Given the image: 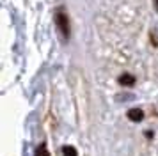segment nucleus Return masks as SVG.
Here are the masks:
<instances>
[{
  "label": "nucleus",
  "mask_w": 158,
  "mask_h": 156,
  "mask_svg": "<svg viewBox=\"0 0 158 156\" xmlns=\"http://www.w3.org/2000/svg\"><path fill=\"white\" fill-rule=\"evenodd\" d=\"M55 25L59 27L60 30V34L64 39H69V20H68V16L62 9H57L55 11Z\"/></svg>",
  "instance_id": "nucleus-1"
},
{
  "label": "nucleus",
  "mask_w": 158,
  "mask_h": 156,
  "mask_svg": "<svg viewBox=\"0 0 158 156\" xmlns=\"http://www.w3.org/2000/svg\"><path fill=\"white\" fill-rule=\"evenodd\" d=\"M128 119L131 121V122H140V121L144 119V112L140 108H131L128 112Z\"/></svg>",
  "instance_id": "nucleus-2"
},
{
  "label": "nucleus",
  "mask_w": 158,
  "mask_h": 156,
  "mask_svg": "<svg viewBox=\"0 0 158 156\" xmlns=\"http://www.w3.org/2000/svg\"><path fill=\"white\" fill-rule=\"evenodd\" d=\"M117 82L121 85H124V87H131V85L135 84V76L133 75H128V73H124V75H121V76L117 78Z\"/></svg>",
  "instance_id": "nucleus-3"
},
{
  "label": "nucleus",
  "mask_w": 158,
  "mask_h": 156,
  "mask_svg": "<svg viewBox=\"0 0 158 156\" xmlns=\"http://www.w3.org/2000/svg\"><path fill=\"white\" fill-rule=\"evenodd\" d=\"M62 153H64V156H78L77 149L73 147V146H64L62 147Z\"/></svg>",
  "instance_id": "nucleus-4"
},
{
  "label": "nucleus",
  "mask_w": 158,
  "mask_h": 156,
  "mask_svg": "<svg viewBox=\"0 0 158 156\" xmlns=\"http://www.w3.org/2000/svg\"><path fill=\"white\" fill-rule=\"evenodd\" d=\"M36 156H50L48 149H46V144H41V146L36 149Z\"/></svg>",
  "instance_id": "nucleus-5"
},
{
  "label": "nucleus",
  "mask_w": 158,
  "mask_h": 156,
  "mask_svg": "<svg viewBox=\"0 0 158 156\" xmlns=\"http://www.w3.org/2000/svg\"><path fill=\"white\" fill-rule=\"evenodd\" d=\"M155 6H156V9H158V0H155Z\"/></svg>",
  "instance_id": "nucleus-6"
}]
</instances>
